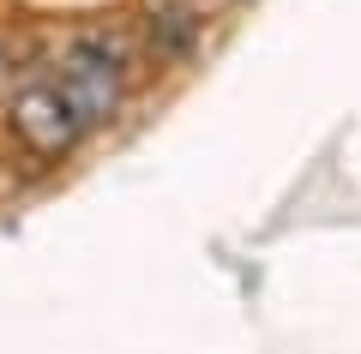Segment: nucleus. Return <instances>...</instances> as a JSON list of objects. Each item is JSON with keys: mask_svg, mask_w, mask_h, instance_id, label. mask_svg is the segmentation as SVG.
<instances>
[{"mask_svg": "<svg viewBox=\"0 0 361 354\" xmlns=\"http://www.w3.org/2000/svg\"><path fill=\"white\" fill-rule=\"evenodd\" d=\"M42 72L66 90V102L90 120V132H103L133 108L139 78H145V54L127 25H78L54 42Z\"/></svg>", "mask_w": 361, "mask_h": 354, "instance_id": "nucleus-1", "label": "nucleus"}, {"mask_svg": "<svg viewBox=\"0 0 361 354\" xmlns=\"http://www.w3.org/2000/svg\"><path fill=\"white\" fill-rule=\"evenodd\" d=\"M0 132L25 163H42V168H61L85 151L97 132L90 120L66 102V90L54 84L49 72H25L6 96H0Z\"/></svg>", "mask_w": 361, "mask_h": 354, "instance_id": "nucleus-2", "label": "nucleus"}, {"mask_svg": "<svg viewBox=\"0 0 361 354\" xmlns=\"http://www.w3.org/2000/svg\"><path fill=\"white\" fill-rule=\"evenodd\" d=\"M133 42H139L145 66H157V72H180V66H193L199 49H205L211 37V18L199 0H139L127 18Z\"/></svg>", "mask_w": 361, "mask_h": 354, "instance_id": "nucleus-3", "label": "nucleus"}, {"mask_svg": "<svg viewBox=\"0 0 361 354\" xmlns=\"http://www.w3.org/2000/svg\"><path fill=\"white\" fill-rule=\"evenodd\" d=\"M25 72H30V66H25V49H18V37H13V30L0 25V96H6V90H13Z\"/></svg>", "mask_w": 361, "mask_h": 354, "instance_id": "nucleus-4", "label": "nucleus"}]
</instances>
